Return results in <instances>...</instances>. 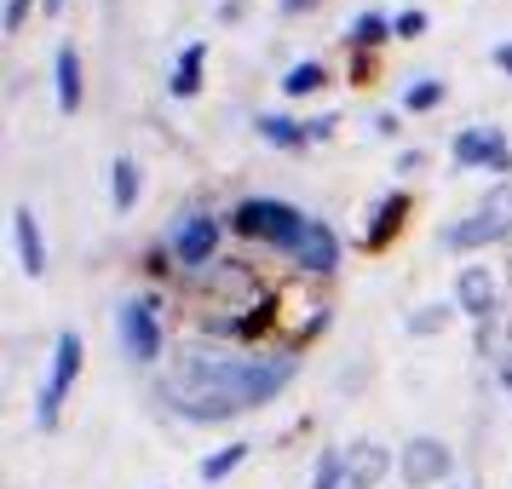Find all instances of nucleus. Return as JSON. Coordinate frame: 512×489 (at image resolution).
Wrapping results in <instances>:
<instances>
[{
  "label": "nucleus",
  "mask_w": 512,
  "mask_h": 489,
  "mask_svg": "<svg viewBox=\"0 0 512 489\" xmlns=\"http://www.w3.org/2000/svg\"><path fill=\"white\" fill-rule=\"evenodd\" d=\"M248 455H254V443L231 438L225 449H208V455L196 461V478H202V484H225L231 472H242V466H248Z\"/></svg>",
  "instance_id": "aec40b11"
},
{
  "label": "nucleus",
  "mask_w": 512,
  "mask_h": 489,
  "mask_svg": "<svg viewBox=\"0 0 512 489\" xmlns=\"http://www.w3.org/2000/svg\"><path fill=\"white\" fill-rule=\"evenodd\" d=\"M139 196H144L139 162H133V156H116V162H110V208H116V213H133V208H139Z\"/></svg>",
  "instance_id": "412c9836"
},
{
  "label": "nucleus",
  "mask_w": 512,
  "mask_h": 489,
  "mask_svg": "<svg viewBox=\"0 0 512 489\" xmlns=\"http://www.w3.org/2000/svg\"><path fill=\"white\" fill-rule=\"evenodd\" d=\"M426 167H432V156H426V150H397V179H420V173H426Z\"/></svg>",
  "instance_id": "c756f323"
},
{
  "label": "nucleus",
  "mask_w": 512,
  "mask_h": 489,
  "mask_svg": "<svg viewBox=\"0 0 512 489\" xmlns=\"http://www.w3.org/2000/svg\"><path fill=\"white\" fill-rule=\"evenodd\" d=\"M501 282L512 288V242H507V271H501Z\"/></svg>",
  "instance_id": "4c0bfd02"
},
{
  "label": "nucleus",
  "mask_w": 512,
  "mask_h": 489,
  "mask_svg": "<svg viewBox=\"0 0 512 489\" xmlns=\"http://www.w3.org/2000/svg\"><path fill=\"white\" fill-rule=\"evenodd\" d=\"M202 87H208V41H190V47L179 52L173 75H167V93L173 98H196Z\"/></svg>",
  "instance_id": "a211bd4d"
},
{
  "label": "nucleus",
  "mask_w": 512,
  "mask_h": 489,
  "mask_svg": "<svg viewBox=\"0 0 512 489\" xmlns=\"http://www.w3.org/2000/svg\"><path fill=\"white\" fill-rule=\"evenodd\" d=\"M455 317H461V311H455V300H432V305H420V311H409V323H403V328H409L415 340H432V334H443Z\"/></svg>",
  "instance_id": "b1692460"
},
{
  "label": "nucleus",
  "mask_w": 512,
  "mask_h": 489,
  "mask_svg": "<svg viewBox=\"0 0 512 489\" xmlns=\"http://www.w3.org/2000/svg\"><path fill=\"white\" fill-rule=\"evenodd\" d=\"M346 489H357V484H346Z\"/></svg>",
  "instance_id": "ea45409f"
},
{
  "label": "nucleus",
  "mask_w": 512,
  "mask_h": 489,
  "mask_svg": "<svg viewBox=\"0 0 512 489\" xmlns=\"http://www.w3.org/2000/svg\"><path fill=\"white\" fill-rule=\"evenodd\" d=\"M449 156H455V173H501V179L512 173V139L501 127H489V121L461 127L455 144H449Z\"/></svg>",
  "instance_id": "9d476101"
},
{
  "label": "nucleus",
  "mask_w": 512,
  "mask_h": 489,
  "mask_svg": "<svg viewBox=\"0 0 512 489\" xmlns=\"http://www.w3.org/2000/svg\"><path fill=\"white\" fill-rule=\"evenodd\" d=\"M443 98H449V87L438 75H420L403 87V116H432V110H443Z\"/></svg>",
  "instance_id": "5701e85b"
},
{
  "label": "nucleus",
  "mask_w": 512,
  "mask_h": 489,
  "mask_svg": "<svg viewBox=\"0 0 512 489\" xmlns=\"http://www.w3.org/2000/svg\"><path fill=\"white\" fill-rule=\"evenodd\" d=\"M328 81H334V70H328L323 58H300L294 70L282 75V98H317Z\"/></svg>",
  "instance_id": "4be33fe9"
},
{
  "label": "nucleus",
  "mask_w": 512,
  "mask_h": 489,
  "mask_svg": "<svg viewBox=\"0 0 512 489\" xmlns=\"http://www.w3.org/2000/svg\"><path fill=\"white\" fill-rule=\"evenodd\" d=\"M225 225H231V236H242V242H259V248H271V254L288 259L300 248L311 213H305L300 202H288V196H242V202H231Z\"/></svg>",
  "instance_id": "f03ea898"
},
{
  "label": "nucleus",
  "mask_w": 512,
  "mask_h": 489,
  "mask_svg": "<svg viewBox=\"0 0 512 489\" xmlns=\"http://www.w3.org/2000/svg\"><path fill=\"white\" fill-rule=\"evenodd\" d=\"M409 213H415V196H409V190H386V196H374L369 208L357 213V248H363V254H386L397 236H403Z\"/></svg>",
  "instance_id": "9b49d317"
},
{
  "label": "nucleus",
  "mask_w": 512,
  "mask_h": 489,
  "mask_svg": "<svg viewBox=\"0 0 512 489\" xmlns=\"http://www.w3.org/2000/svg\"><path fill=\"white\" fill-rule=\"evenodd\" d=\"M271 294H277V282L242 254H219L208 271H196V277L179 282V300H213V305H236V311L271 305Z\"/></svg>",
  "instance_id": "20e7f679"
},
{
  "label": "nucleus",
  "mask_w": 512,
  "mask_h": 489,
  "mask_svg": "<svg viewBox=\"0 0 512 489\" xmlns=\"http://www.w3.org/2000/svg\"><path fill=\"white\" fill-rule=\"evenodd\" d=\"M334 127H340V110H323V116L305 121V139H311V144H328V139H334Z\"/></svg>",
  "instance_id": "7c9ffc66"
},
{
  "label": "nucleus",
  "mask_w": 512,
  "mask_h": 489,
  "mask_svg": "<svg viewBox=\"0 0 512 489\" xmlns=\"http://www.w3.org/2000/svg\"><path fill=\"white\" fill-rule=\"evenodd\" d=\"M392 29H397V41H420L432 29V18H426V6H403V12H392Z\"/></svg>",
  "instance_id": "cd10ccee"
},
{
  "label": "nucleus",
  "mask_w": 512,
  "mask_h": 489,
  "mask_svg": "<svg viewBox=\"0 0 512 489\" xmlns=\"http://www.w3.org/2000/svg\"><path fill=\"white\" fill-rule=\"evenodd\" d=\"M41 0H0V35L12 41V35H24V24H29V12H35Z\"/></svg>",
  "instance_id": "bb28decb"
},
{
  "label": "nucleus",
  "mask_w": 512,
  "mask_h": 489,
  "mask_svg": "<svg viewBox=\"0 0 512 489\" xmlns=\"http://www.w3.org/2000/svg\"><path fill=\"white\" fill-rule=\"evenodd\" d=\"M52 98H58L64 116H75L87 104V64H81V47L75 41H64V47L52 52Z\"/></svg>",
  "instance_id": "2eb2a0df"
},
{
  "label": "nucleus",
  "mask_w": 512,
  "mask_h": 489,
  "mask_svg": "<svg viewBox=\"0 0 512 489\" xmlns=\"http://www.w3.org/2000/svg\"><path fill=\"white\" fill-rule=\"evenodd\" d=\"M323 0H277V18H311Z\"/></svg>",
  "instance_id": "2f4dec72"
},
{
  "label": "nucleus",
  "mask_w": 512,
  "mask_h": 489,
  "mask_svg": "<svg viewBox=\"0 0 512 489\" xmlns=\"http://www.w3.org/2000/svg\"><path fill=\"white\" fill-rule=\"evenodd\" d=\"M512 242V179H495V185L478 196V208L443 225V248L455 254H478V248H507Z\"/></svg>",
  "instance_id": "423d86ee"
},
{
  "label": "nucleus",
  "mask_w": 512,
  "mask_h": 489,
  "mask_svg": "<svg viewBox=\"0 0 512 489\" xmlns=\"http://www.w3.org/2000/svg\"><path fill=\"white\" fill-rule=\"evenodd\" d=\"M351 472H346V449H317L311 461V489H346Z\"/></svg>",
  "instance_id": "393cba45"
},
{
  "label": "nucleus",
  "mask_w": 512,
  "mask_h": 489,
  "mask_svg": "<svg viewBox=\"0 0 512 489\" xmlns=\"http://www.w3.org/2000/svg\"><path fill=\"white\" fill-rule=\"evenodd\" d=\"M254 139L271 144V150H311V139H305V121H294L288 110H259L254 116Z\"/></svg>",
  "instance_id": "f3484780"
},
{
  "label": "nucleus",
  "mask_w": 512,
  "mask_h": 489,
  "mask_svg": "<svg viewBox=\"0 0 512 489\" xmlns=\"http://www.w3.org/2000/svg\"><path fill=\"white\" fill-rule=\"evenodd\" d=\"M340 254H346L340 231H334L328 219H311L305 236H300V248L288 254V271H294V277H311V282H334L340 277Z\"/></svg>",
  "instance_id": "ddd939ff"
},
{
  "label": "nucleus",
  "mask_w": 512,
  "mask_h": 489,
  "mask_svg": "<svg viewBox=\"0 0 512 489\" xmlns=\"http://www.w3.org/2000/svg\"><path fill=\"white\" fill-rule=\"evenodd\" d=\"M248 12V0H219V24H231V18H242Z\"/></svg>",
  "instance_id": "c9c22d12"
},
{
  "label": "nucleus",
  "mask_w": 512,
  "mask_h": 489,
  "mask_svg": "<svg viewBox=\"0 0 512 489\" xmlns=\"http://www.w3.org/2000/svg\"><path fill=\"white\" fill-rule=\"evenodd\" d=\"M162 242H167V254H173V265H179V277H196L225 248V219L213 208H179Z\"/></svg>",
  "instance_id": "0eeeda50"
},
{
  "label": "nucleus",
  "mask_w": 512,
  "mask_h": 489,
  "mask_svg": "<svg viewBox=\"0 0 512 489\" xmlns=\"http://www.w3.org/2000/svg\"><path fill=\"white\" fill-rule=\"evenodd\" d=\"M12 248H18V265H24V277H47V236H41V219L29 202L12 208Z\"/></svg>",
  "instance_id": "dca6fc26"
},
{
  "label": "nucleus",
  "mask_w": 512,
  "mask_h": 489,
  "mask_svg": "<svg viewBox=\"0 0 512 489\" xmlns=\"http://www.w3.org/2000/svg\"><path fill=\"white\" fill-rule=\"evenodd\" d=\"M139 271H144V282H173V288H179V265H173V254H167V242H150V248H144V259H139Z\"/></svg>",
  "instance_id": "a878e982"
},
{
  "label": "nucleus",
  "mask_w": 512,
  "mask_h": 489,
  "mask_svg": "<svg viewBox=\"0 0 512 489\" xmlns=\"http://www.w3.org/2000/svg\"><path fill=\"white\" fill-rule=\"evenodd\" d=\"M443 489H478V484H472V478H461V484H443Z\"/></svg>",
  "instance_id": "58836bf2"
},
{
  "label": "nucleus",
  "mask_w": 512,
  "mask_h": 489,
  "mask_svg": "<svg viewBox=\"0 0 512 489\" xmlns=\"http://www.w3.org/2000/svg\"><path fill=\"white\" fill-rule=\"evenodd\" d=\"M397 478H403V489L455 484V449L432 432H415L409 443H397Z\"/></svg>",
  "instance_id": "1a4fd4ad"
},
{
  "label": "nucleus",
  "mask_w": 512,
  "mask_h": 489,
  "mask_svg": "<svg viewBox=\"0 0 512 489\" xmlns=\"http://www.w3.org/2000/svg\"><path fill=\"white\" fill-rule=\"evenodd\" d=\"M64 6H70V0H41V12H47V18H58Z\"/></svg>",
  "instance_id": "e433bc0d"
},
{
  "label": "nucleus",
  "mask_w": 512,
  "mask_h": 489,
  "mask_svg": "<svg viewBox=\"0 0 512 489\" xmlns=\"http://www.w3.org/2000/svg\"><path fill=\"white\" fill-rule=\"evenodd\" d=\"M277 340L271 346H288V351H305L311 340H323L328 323H334V300H328V282H311V277H277Z\"/></svg>",
  "instance_id": "7ed1b4c3"
},
{
  "label": "nucleus",
  "mask_w": 512,
  "mask_h": 489,
  "mask_svg": "<svg viewBox=\"0 0 512 489\" xmlns=\"http://www.w3.org/2000/svg\"><path fill=\"white\" fill-rule=\"evenodd\" d=\"M346 472L357 489H380L397 472V449H386L380 438H357L346 443Z\"/></svg>",
  "instance_id": "4468645a"
},
{
  "label": "nucleus",
  "mask_w": 512,
  "mask_h": 489,
  "mask_svg": "<svg viewBox=\"0 0 512 489\" xmlns=\"http://www.w3.org/2000/svg\"><path fill=\"white\" fill-rule=\"evenodd\" d=\"M455 311H461L466 323H489V317H501L507 311V282H501V271H489V265H461L455 271Z\"/></svg>",
  "instance_id": "f8f14e48"
},
{
  "label": "nucleus",
  "mask_w": 512,
  "mask_h": 489,
  "mask_svg": "<svg viewBox=\"0 0 512 489\" xmlns=\"http://www.w3.org/2000/svg\"><path fill=\"white\" fill-rule=\"evenodd\" d=\"M294 374H300V351L288 346H213L185 334L167 369L156 374L150 397L185 426H225L282 397Z\"/></svg>",
  "instance_id": "f257e3e1"
},
{
  "label": "nucleus",
  "mask_w": 512,
  "mask_h": 489,
  "mask_svg": "<svg viewBox=\"0 0 512 489\" xmlns=\"http://www.w3.org/2000/svg\"><path fill=\"white\" fill-rule=\"evenodd\" d=\"M386 41H397V29H392V12H357L346 24V52H380Z\"/></svg>",
  "instance_id": "6ab92c4d"
},
{
  "label": "nucleus",
  "mask_w": 512,
  "mask_h": 489,
  "mask_svg": "<svg viewBox=\"0 0 512 489\" xmlns=\"http://www.w3.org/2000/svg\"><path fill=\"white\" fill-rule=\"evenodd\" d=\"M81 363H87V340L75 334V328H58L52 334V369H47V386L35 397V426L52 432L58 420H64V397L75 392V380H81Z\"/></svg>",
  "instance_id": "6e6552de"
},
{
  "label": "nucleus",
  "mask_w": 512,
  "mask_h": 489,
  "mask_svg": "<svg viewBox=\"0 0 512 489\" xmlns=\"http://www.w3.org/2000/svg\"><path fill=\"white\" fill-rule=\"evenodd\" d=\"M495 380H501V392H512V340L501 351V363H495Z\"/></svg>",
  "instance_id": "f704fd0d"
},
{
  "label": "nucleus",
  "mask_w": 512,
  "mask_h": 489,
  "mask_svg": "<svg viewBox=\"0 0 512 489\" xmlns=\"http://www.w3.org/2000/svg\"><path fill=\"white\" fill-rule=\"evenodd\" d=\"M489 64H495V70H501V75L512 81V41H501V47L489 52Z\"/></svg>",
  "instance_id": "72a5a7b5"
},
{
  "label": "nucleus",
  "mask_w": 512,
  "mask_h": 489,
  "mask_svg": "<svg viewBox=\"0 0 512 489\" xmlns=\"http://www.w3.org/2000/svg\"><path fill=\"white\" fill-rule=\"evenodd\" d=\"M374 70H380V52H351V64H346L351 87H369V81H374Z\"/></svg>",
  "instance_id": "c85d7f7f"
},
{
  "label": "nucleus",
  "mask_w": 512,
  "mask_h": 489,
  "mask_svg": "<svg viewBox=\"0 0 512 489\" xmlns=\"http://www.w3.org/2000/svg\"><path fill=\"white\" fill-rule=\"evenodd\" d=\"M116 340L133 369H156L167 357V323H162V294L156 288H139V294H127L116 305Z\"/></svg>",
  "instance_id": "39448f33"
},
{
  "label": "nucleus",
  "mask_w": 512,
  "mask_h": 489,
  "mask_svg": "<svg viewBox=\"0 0 512 489\" xmlns=\"http://www.w3.org/2000/svg\"><path fill=\"white\" fill-rule=\"evenodd\" d=\"M397 133H403L397 110H380V116H374V139H397Z\"/></svg>",
  "instance_id": "473e14b6"
}]
</instances>
